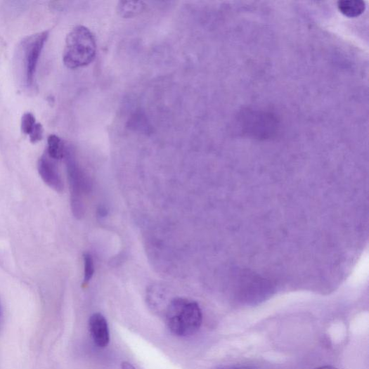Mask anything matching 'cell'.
<instances>
[{"label":"cell","mask_w":369,"mask_h":369,"mask_svg":"<svg viewBox=\"0 0 369 369\" xmlns=\"http://www.w3.org/2000/svg\"><path fill=\"white\" fill-rule=\"evenodd\" d=\"M84 275L83 286L87 285L92 279L95 273L94 261L91 255L89 253L84 254Z\"/></svg>","instance_id":"10"},{"label":"cell","mask_w":369,"mask_h":369,"mask_svg":"<svg viewBox=\"0 0 369 369\" xmlns=\"http://www.w3.org/2000/svg\"><path fill=\"white\" fill-rule=\"evenodd\" d=\"M95 36L88 27L77 25L68 34L63 53L65 65L72 70L86 67L96 58Z\"/></svg>","instance_id":"2"},{"label":"cell","mask_w":369,"mask_h":369,"mask_svg":"<svg viewBox=\"0 0 369 369\" xmlns=\"http://www.w3.org/2000/svg\"><path fill=\"white\" fill-rule=\"evenodd\" d=\"M315 369H337V368L332 365H324V366L316 368Z\"/></svg>","instance_id":"15"},{"label":"cell","mask_w":369,"mask_h":369,"mask_svg":"<svg viewBox=\"0 0 369 369\" xmlns=\"http://www.w3.org/2000/svg\"><path fill=\"white\" fill-rule=\"evenodd\" d=\"M48 36L49 32L45 31L27 37L18 47V65L21 70L22 82L28 89L34 88L38 63Z\"/></svg>","instance_id":"3"},{"label":"cell","mask_w":369,"mask_h":369,"mask_svg":"<svg viewBox=\"0 0 369 369\" xmlns=\"http://www.w3.org/2000/svg\"><path fill=\"white\" fill-rule=\"evenodd\" d=\"M36 118L31 112H26L22 117L21 130L22 132L30 136L36 125Z\"/></svg>","instance_id":"11"},{"label":"cell","mask_w":369,"mask_h":369,"mask_svg":"<svg viewBox=\"0 0 369 369\" xmlns=\"http://www.w3.org/2000/svg\"><path fill=\"white\" fill-rule=\"evenodd\" d=\"M337 6L340 13L350 18L359 16L365 9V4L362 0H343L338 2Z\"/></svg>","instance_id":"7"},{"label":"cell","mask_w":369,"mask_h":369,"mask_svg":"<svg viewBox=\"0 0 369 369\" xmlns=\"http://www.w3.org/2000/svg\"><path fill=\"white\" fill-rule=\"evenodd\" d=\"M122 369H136L134 366L127 361H124L122 363Z\"/></svg>","instance_id":"13"},{"label":"cell","mask_w":369,"mask_h":369,"mask_svg":"<svg viewBox=\"0 0 369 369\" xmlns=\"http://www.w3.org/2000/svg\"><path fill=\"white\" fill-rule=\"evenodd\" d=\"M44 128L41 124L37 123L32 132L30 135L31 143L36 144L43 138Z\"/></svg>","instance_id":"12"},{"label":"cell","mask_w":369,"mask_h":369,"mask_svg":"<svg viewBox=\"0 0 369 369\" xmlns=\"http://www.w3.org/2000/svg\"><path fill=\"white\" fill-rule=\"evenodd\" d=\"M143 3L122 2L119 6L120 13L127 18L136 15L144 9Z\"/></svg>","instance_id":"9"},{"label":"cell","mask_w":369,"mask_h":369,"mask_svg":"<svg viewBox=\"0 0 369 369\" xmlns=\"http://www.w3.org/2000/svg\"><path fill=\"white\" fill-rule=\"evenodd\" d=\"M38 170L43 181L51 189L63 193L64 183L56 160L45 152L38 162Z\"/></svg>","instance_id":"5"},{"label":"cell","mask_w":369,"mask_h":369,"mask_svg":"<svg viewBox=\"0 0 369 369\" xmlns=\"http://www.w3.org/2000/svg\"><path fill=\"white\" fill-rule=\"evenodd\" d=\"M89 330L94 344L100 347H106L110 342V332L108 323L100 313L93 314L89 321Z\"/></svg>","instance_id":"6"},{"label":"cell","mask_w":369,"mask_h":369,"mask_svg":"<svg viewBox=\"0 0 369 369\" xmlns=\"http://www.w3.org/2000/svg\"><path fill=\"white\" fill-rule=\"evenodd\" d=\"M3 320H4V311H3L1 302H0V330H1Z\"/></svg>","instance_id":"14"},{"label":"cell","mask_w":369,"mask_h":369,"mask_svg":"<svg viewBox=\"0 0 369 369\" xmlns=\"http://www.w3.org/2000/svg\"><path fill=\"white\" fill-rule=\"evenodd\" d=\"M165 321L173 334L190 336L200 330L202 325V311L197 302L176 298L170 302L165 309Z\"/></svg>","instance_id":"1"},{"label":"cell","mask_w":369,"mask_h":369,"mask_svg":"<svg viewBox=\"0 0 369 369\" xmlns=\"http://www.w3.org/2000/svg\"><path fill=\"white\" fill-rule=\"evenodd\" d=\"M66 148L63 141L58 136L51 134L48 137V146L46 150L47 155L56 161L65 157Z\"/></svg>","instance_id":"8"},{"label":"cell","mask_w":369,"mask_h":369,"mask_svg":"<svg viewBox=\"0 0 369 369\" xmlns=\"http://www.w3.org/2000/svg\"><path fill=\"white\" fill-rule=\"evenodd\" d=\"M65 157L70 186L72 211L74 216L79 219L84 214L83 195L88 191L89 183L77 165L74 155L67 149Z\"/></svg>","instance_id":"4"}]
</instances>
